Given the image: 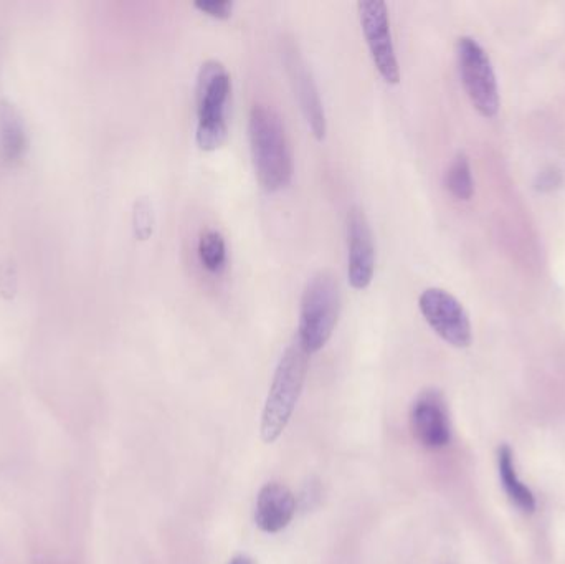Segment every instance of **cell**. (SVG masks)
Masks as SVG:
<instances>
[{
	"label": "cell",
	"mask_w": 565,
	"mask_h": 564,
	"mask_svg": "<svg viewBox=\"0 0 565 564\" xmlns=\"http://www.w3.org/2000/svg\"><path fill=\"white\" fill-rule=\"evenodd\" d=\"M319 495H321V493H319L318 485H316V483H308V485L304 487L303 493H301V503H303V507L313 508L311 500L318 502Z\"/></svg>",
	"instance_id": "cell-19"
},
{
	"label": "cell",
	"mask_w": 565,
	"mask_h": 564,
	"mask_svg": "<svg viewBox=\"0 0 565 564\" xmlns=\"http://www.w3.org/2000/svg\"><path fill=\"white\" fill-rule=\"evenodd\" d=\"M194 7L202 14L209 15L212 19L225 20L232 15L233 2H228V0H199V2H195Z\"/></svg>",
	"instance_id": "cell-17"
},
{
	"label": "cell",
	"mask_w": 565,
	"mask_h": 564,
	"mask_svg": "<svg viewBox=\"0 0 565 564\" xmlns=\"http://www.w3.org/2000/svg\"><path fill=\"white\" fill-rule=\"evenodd\" d=\"M228 564H255V563H253L252 558H248V556L245 555H240V556H235V558H233V560L230 561V563Z\"/></svg>",
	"instance_id": "cell-20"
},
{
	"label": "cell",
	"mask_w": 565,
	"mask_h": 564,
	"mask_svg": "<svg viewBox=\"0 0 565 564\" xmlns=\"http://www.w3.org/2000/svg\"><path fill=\"white\" fill-rule=\"evenodd\" d=\"M499 475H501V482H503L504 490L511 498V502L516 507L521 508L523 512H534L536 500H534L531 490L519 480L516 469H514L513 452L508 445H503L499 449Z\"/></svg>",
	"instance_id": "cell-13"
},
{
	"label": "cell",
	"mask_w": 565,
	"mask_h": 564,
	"mask_svg": "<svg viewBox=\"0 0 565 564\" xmlns=\"http://www.w3.org/2000/svg\"><path fill=\"white\" fill-rule=\"evenodd\" d=\"M418 306L428 325L448 345L455 348L470 346V318L453 295L442 288H428L418 298Z\"/></svg>",
	"instance_id": "cell-7"
},
{
	"label": "cell",
	"mask_w": 565,
	"mask_h": 564,
	"mask_svg": "<svg viewBox=\"0 0 565 564\" xmlns=\"http://www.w3.org/2000/svg\"><path fill=\"white\" fill-rule=\"evenodd\" d=\"M309 356L298 341L281 356L263 407L260 434L265 444L280 439L290 424L308 376Z\"/></svg>",
	"instance_id": "cell-2"
},
{
	"label": "cell",
	"mask_w": 565,
	"mask_h": 564,
	"mask_svg": "<svg viewBox=\"0 0 565 564\" xmlns=\"http://www.w3.org/2000/svg\"><path fill=\"white\" fill-rule=\"evenodd\" d=\"M341 313V288L331 272L311 277L301 298L298 343L308 354L318 353L331 340Z\"/></svg>",
	"instance_id": "cell-3"
},
{
	"label": "cell",
	"mask_w": 565,
	"mask_h": 564,
	"mask_svg": "<svg viewBox=\"0 0 565 564\" xmlns=\"http://www.w3.org/2000/svg\"><path fill=\"white\" fill-rule=\"evenodd\" d=\"M410 424L415 439L425 449H443L452 440V424L448 416L447 402L435 389L423 391L415 399Z\"/></svg>",
	"instance_id": "cell-9"
},
{
	"label": "cell",
	"mask_w": 565,
	"mask_h": 564,
	"mask_svg": "<svg viewBox=\"0 0 565 564\" xmlns=\"http://www.w3.org/2000/svg\"><path fill=\"white\" fill-rule=\"evenodd\" d=\"M445 184L450 194L460 201H470L473 197L475 186H473L470 163L465 154H458L453 159V163L448 168L447 177H445Z\"/></svg>",
	"instance_id": "cell-15"
},
{
	"label": "cell",
	"mask_w": 565,
	"mask_h": 564,
	"mask_svg": "<svg viewBox=\"0 0 565 564\" xmlns=\"http://www.w3.org/2000/svg\"><path fill=\"white\" fill-rule=\"evenodd\" d=\"M285 65L298 101H300L304 118L308 121L309 130L314 134V138L323 141L326 138V115H324L323 101L319 96L313 73L293 42L285 47Z\"/></svg>",
	"instance_id": "cell-10"
},
{
	"label": "cell",
	"mask_w": 565,
	"mask_h": 564,
	"mask_svg": "<svg viewBox=\"0 0 565 564\" xmlns=\"http://www.w3.org/2000/svg\"><path fill=\"white\" fill-rule=\"evenodd\" d=\"M359 17L372 62L385 82L397 85L400 82L399 60L395 55L394 42L390 34L389 9L382 0L359 2Z\"/></svg>",
	"instance_id": "cell-6"
},
{
	"label": "cell",
	"mask_w": 565,
	"mask_h": 564,
	"mask_svg": "<svg viewBox=\"0 0 565 564\" xmlns=\"http://www.w3.org/2000/svg\"><path fill=\"white\" fill-rule=\"evenodd\" d=\"M561 181V173H559L557 169L551 168L544 171V173L539 174V177H537L536 187L542 192L554 191L556 187H559Z\"/></svg>",
	"instance_id": "cell-18"
},
{
	"label": "cell",
	"mask_w": 565,
	"mask_h": 564,
	"mask_svg": "<svg viewBox=\"0 0 565 564\" xmlns=\"http://www.w3.org/2000/svg\"><path fill=\"white\" fill-rule=\"evenodd\" d=\"M154 227V216H152V207L146 199L136 202L134 207V229L139 240L149 239Z\"/></svg>",
	"instance_id": "cell-16"
},
{
	"label": "cell",
	"mask_w": 565,
	"mask_h": 564,
	"mask_svg": "<svg viewBox=\"0 0 565 564\" xmlns=\"http://www.w3.org/2000/svg\"><path fill=\"white\" fill-rule=\"evenodd\" d=\"M200 263L202 267L210 273L224 272L227 265V245H225L224 235L217 230H205L200 235L199 247Z\"/></svg>",
	"instance_id": "cell-14"
},
{
	"label": "cell",
	"mask_w": 565,
	"mask_h": 564,
	"mask_svg": "<svg viewBox=\"0 0 565 564\" xmlns=\"http://www.w3.org/2000/svg\"><path fill=\"white\" fill-rule=\"evenodd\" d=\"M248 138L258 182L266 192L285 189L293 177V153L280 115L271 106L255 105L248 118Z\"/></svg>",
	"instance_id": "cell-1"
},
{
	"label": "cell",
	"mask_w": 565,
	"mask_h": 564,
	"mask_svg": "<svg viewBox=\"0 0 565 564\" xmlns=\"http://www.w3.org/2000/svg\"><path fill=\"white\" fill-rule=\"evenodd\" d=\"M0 144L2 154L10 163L22 158L27 149L24 118L10 101L0 100Z\"/></svg>",
	"instance_id": "cell-12"
},
{
	"label": "cell",
	"mask_w": 565,
	"mask_h": 564,
	"mask_svg": "<svg viewBox=\"0 0 565 564\" xmlns=\"http://www.w3.org/2000/svg\"><path fill=\"white\" fill-rule=\"evenodd\" d=\"M456 53L461 82L471 103L481 115L493 118L499 110V93L488 53L471 37H461L458 40Z\"/></svg>",
	"instance_id": "cell-5"
},
{
	"label": "cell",
	"mask_w": 565,
	"mask_h": 564,
	"mask_svg": "<svg viewBox=\"0 0 565 564\" xmlns=\"http://www.w3.org/2000/svg\"><path fill=\"white\" fill-rule=\"evenodd\" d=\"M347 245L349 283L354 290H366L376 272V245L371 224L361 207L352 206L347 212Z\"/></svg>",
	"instance_id": "cell-8"
},
{
	"label": "cell",
	"mask_w": 565,
	"mask_h": 564,
	"mask_svg": "<svg viewBox=\"0 0 565 564\" xmlns=\"http://www.w3.org/2000/svg\"><path fill=\"white\" fill-rule=\"evenodd\" d=\"M298 500L283 483H266L260 490L255 508V523L263 533H280L295 518Z\"/></svg>",
	"instance_id": "cell-11"
},
{
	"label": "cell",
	"mask_w": 565,
	"mask_h": 564,
	"mask_svg": "<svg viewBox=\"0 0 565 564\" xmlns=\"http://www.w3.org/2000/svg\"><path fill=\"white\" fill-rule=\"evenodd\" d=\"M232 82L224 63L209 60L197 75V131L195 141L202 151H215L227 141V105Z\"/></svg>",
	"instance_id": "cell-4"
}]
</instances>
